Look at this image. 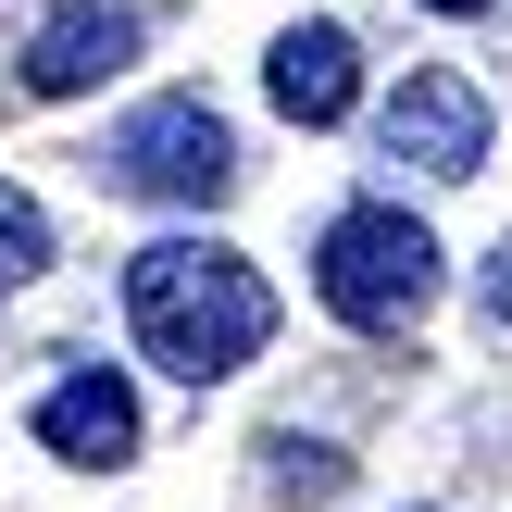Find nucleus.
<instances>
[{"label":"nucleus","instance_id":"obj_8","mask_svg":"<svg viewBox=\"0 0 512 512\" xmlns=\"http://www.w3.org/2000/svg\"><path fill=\"white\" fill-rule=\"evenodd\" d=\"M263 463H275V500H338L350 488V463L325 438H263Z\"/></svg>","mask_w":512,"mask_h":512},{"label":"nucleus","instance_id":"obj_6","mask_svg":"<svg viewBox=\"0 0 512 512\" xmlns=\"http://www.w3.org/2000/svg\"><path fill=\"white\" fill-rule=\"evenodd\" d=\"M38 450H50V463H88V475L138 463V388H125L113 363L50 375V400H38Z\"/></svg>","mask_w":512,"mask_h":512},{"label":"nucleus","instance_id":"obj_3","mask_svg":"<svg viewBox=\"0 0 512 512\" xmlns=\"http://www.w3.org/2000/svg\"><path fill=\"white\" fill-rule=\"evenodd\" d=\"M100 175H113L125 200H163V213H213V200L238 188V138H225V113L200 88H163V100H138V113L100 138Z\"/></svg>","mask_w":512,"mask_h":512},{"label":"nucleus","instance_id":"obj_4","mask_svg":"<svg viewBox=\"0 0 512 512\" xmlns=\"http://www.w3.org/2000/svg\"><path fill=\"white\" fill-rule=\"evenodd\" d=\"M375 150H388L400 175H425V188H463V175L488 163V88H475V75H450V63L400 75L388 113H375Z\"/></svg>","mask_w":512,"mask_h":512},{"label":"nucleus","instance_id":"obj_2","mask_svg":"<svg viewBox=\"0 0 512 512\" xmlns=\"http://www.w3.org/2000/svg\"><path fill=\"white\" fill-rule=\"evenodd\" d=\"M313 300L338 325H363V338H400V325L438 300V225L400 213V200H350L313 238Z\"/></svg>","mask_w":512,"mask_h":512},{"label":"nucleus","instance_id":"obj_11","mask_svg":"<svg viewBox=\"0 0 512 512\" xmlns=\"http://www.w3.org/2000/svg\"><path fill=\"white\" fill-rule=\"evenodd\" d=\"M425 13H500V0H425Z\"/></svg>","mask_w":512,"mask_h":512},{"label":"nucleus","instance_id":"obj_1","mask_svg":"<svg viewBox=\"0 0 512 512\" xmlns=\"http://www.w3.org/2000/svg\"><path fill=\"white\" fill-rule=\"evenodd\" d=\"M125 325H138V350L175 388H225V375L263 363L275 288L250 275V250H225V238H150L138 263H125Z\"/></svg>","mask_w":512,"mask_h":512},{"label":"nucleus","instance_id":"obj_5","mask_svg":"<svg viewBox=\"0 0 512 512\" xmlns=\"http://www.w3.org/2000/svg\"><path fill=\"white\" fill-rule=\"evenodd\" d=\"M138 38H150L138 0H63V13L25 38V88H38V100H88L100 75L138 63Z\"/></svg>","mask_w":512,"mask_h":512},{"label":"nucleus","instance_id":"obj_9","mask_svg":"<svg viewBox=\"0 0 512 512\" xmlns=\"http://www.w3.org/2000/svg\"><path fill=\"white\" fill-rule=\"evenodd\" d=\"M38 263H50V213L25 188H0V288H25Z\"/></svg>","mask_w":512,"mask_h":512},{"label":"nucleus","instance_id":"obj_10","mask_svg":"<svg viewBox=\"0 0 512 512\" xmlns=\"http://www.w3.org/2000/svg\"><path fill=\"white\" fill-rule=\"evenodd\" d=\"M475 300H488V325L512 313V250H488V275H475Z\"/></svg>","mask_w":512,"mask_h":512},{"label":"nucleus","instance_id":"obj_7","mask_svg":"<svg viewBox=\"0 0 512 512\" xmlns=\"http://www.w3.org/2000/svg\"><path fill=\"white\" fill-rule=\"evenodd\" d=\"M263 100L288 125H338L350 100H363V50H350V25H325V13L288 25V38L263 50Z\"/></svg>","mask_w":512,"mask_h":512}]
</instances>
